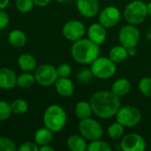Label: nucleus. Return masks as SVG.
I'll use <instances>...</instances> for the list:
<instances>
[{"instance_id": "6ab92c4d", "label": "nucleus", "mask_w": 151, "mask_h": 151, "mask_svg": "<svg viewBox=\"0 0 151 151\" xmlns=\"http://www.w3.org/2000/svg\"><path fill=\"white\" fill-rule=\"evenodd\" d=\"M130 89L131 83L126 78H119L116 80L111 86V91L119 97L127 95L130 92Z\"/></svg>"}, {"instance_id": "f704fd0d", "label": "nucleus", "mask_w": 151, "mask_h": 151, "mask_svg": "<svg viewBox=\"0 0 151 151\" xmlns=\"http://www.w3.org/2000/svg\"><path fill=\"white\" fill-rule=\"evenodd\" d=\"M9 22H10L9 14L4 10H0V30L5 28L8 26Z\"/></svg>"}, {"instance_id": "9d476101", "label": "nucleus", "mask_w": 151, "mask_h": 151, "mask_svg": "<svg viewBox=\"0 0 151 151\" xmlns=\"http://www.w3.org/2000/svg\"><path fill=\"white\" fill-rule=\"evenodd\" d=\"M120 148L124 151H143L147 148V143L142 135L132 133L122 138Z\"/></svg>"}, {"instance_id": "4468645a", "label": "nucleus", "mask_w": 151, "mask_h": 151, "mask_svg": "<svg viewBox=\"0 0 151 151\" xmlns=\"http://www.w3.org/2000/svg\"><path fill=\"white\" fill-rule=\"evenodd\" d=\"M17 85L15 72L7 67L0 68V88L4 90L12 89Z\"/></svg>"}, {"instance_id": "f8f14e48", "label": "nucleus", "mask_w": 151, "mask_h": 151, "mask_svg": "<svg viewBox=\"0 0 151 151\" xmlns=\"http://www.w3.org/2000/svg\"><path fill=\"white\" fill-rule=\"evenodd\" d=\"M121 19V12L116 6H107L102 10L99 15V23L104 27L110 28L116 26Z\"/></svg>"}, {"instance_id": "1a4fd4ad", "label": "nucleus", "mask_w": 151, "mask_h": 151, "mask_svg": "<svg viewBox=\"0 0 151 151\" xmlns=\"http://www.w3.org/2000/svg\"><path fill=\"white\" fill-rule=\"evenodd\" d=\"M141 38L139 29L135 25L128 24L121 27L119 33V41L121 45L127 49L130 47H136Z\"/></svg>"}, {"instance_id": "20e7f679", "label": "nucleus", "mask_w": 151, "mask_h": 151, "mask_svg": "<svg viewBox=\"0 0 151 151\" xmlns=\"http://www.w3.org/2000/svg\"><path fill=\"white\" fill-rule=\"evenodd\" d=\"M147 4L142 0H134L127 4L124 10V17L129 24L140 25L148 16Z\"/></svg>"}, {"instance_id": "ddd939ff", "label": "nucleus", "mask_w": 151, "mask_h": 151, "mask_svg": "<svg viewBox=\"0 0 151 151\" xmlns=\"http://www.w3.org/2000/svg\"><path fill=\"white\" fill-rule=\"evenodd\" d=\"M76 7L83 17L93 18L99 11V2L98 0H77Z\"/></svg>"}, {"instance_id": "e433bc0d", "label": "nucleus", "mask_w": 151, "mask_h": 151, "mask_svg": "<svg viewBox=\"0 0 151 151\" xmlns=\"http://www.w3.org/2000/svg\"><path fill=\"white\" fill-rule=\"evenodd\" d=\"M39 151H54V148L51 147L50 144H45L39 147Z\"/></svg>"}, {"instance_id": "2eb2a0df", "label": "nucleus", "mask_w": 151, "mask_h": 151, "mask_svg": "<svg viewBox=\"0 0 151 151\" xmlns=\"http://www.w3.org/2000/svg\"><path fill=\"white\" fill-rule=\"evenodd\" d=\"M106 36V27L100 23H93L88 28V37L99 45L105 42Z\"/></svg>"}, {"instance_id": "473e14b6", "label": "nucleus", "mask_w": 151, "mask_h": 151, "mask_svg": "<svg viewBox=\"0 0 151 151\" xmlns=\"http://www.w3.org/2000/svg\"><path fill=\"white\" fill-rule=\"evenodd\" d=\"M57 72H58V77L68 78L71 75V73L73 72V69H72V66L69 64L63 63V64H60L57 67Z\"/></svg>"}, {"instance_id": "72a5a7b5", "label": "nucleus", "mask_w": 151, "mask_h": 151, "mask_svg": "<svg viewBox=\"0 0 151 151\" xmlns=\"http://www.w3.org/2000/svg\"><path fill=\"white\" fill-rule=\"evenodd\" d=\"M19 151H39V146L35 142H25L19 148H17Z\"/></svg>"}, {"instance_id": "39448f33", "label": "nucleus", "mask_w": 151, "mask_h": 151, "mask_svg": "<svg viewBox=\"0 0 151 151\" xmlns=\"http://www.w3.org/2000/svg\"><path fill=\"white\" fill-rule=\"evenodd\" d=\"M90 69L95 77L102 80L112 77L117 72L116 63H114L109 57H98L91 63Z\"/></svg>"}, {"instance_id": "dca6fc26", "label": "nucleus", "mask_w": 151, "mask_h": 151, "mask_svg": "<svg viewBox=\"0 0 151 151\" xmlns=\"http://www.w3.org/2000/svg\"><path fill=\"white\" fill-rule=\"evenodd\" d=\"M54 86L57 93L63 97H69L74 92V84L69 78L58 77Z\"/></svg>"}, {"instance_id": "cd10ccee", "label": "nucleus", "mask_w": 151, "mask_h": 151, "mask_svg": "<svg viewBox=\"0 0 151 151\" xmlns=\"http://www.w3.org/2000/svg\"><path fill=\"white\" fill-rule=\"evenodd\" d=\"M140 92L146 97H151V78L144 77L142 78L138 84Z\"/></svg>"}, {"instance_id": "6e6552de", "label": "nucleus", "mask_w": 151, "mask_h": 151, "mask_svg": "<svg viewBox=\"0 0 151 151\" xmlns=\"http://www.w3.org/2000/svg\"><path fill=\"white\" fill-rule=\"evenodd\" d=\"M35 82L42 87H50L55 84L58 79L57 68L50 64L39 65L35 70Z\"/></svg>"}, {"instance_id": "c756f323", "label": "nucleus", "mask_w": 151, "mask_h": 151, "mask_svg": "<svg viewBox=\"0 0 151 151\" xmlns=\"http://www.w3.org/2000/svg\"><path fill=\"white\" fill-rule=\"evenodd\" d=\"M12 114L11 104L6 101L0 100V122L8 119Z\"/></svg>"}, {"instance_id": "f03ea898", "label": "nucleus", "mask_w": 151, "mask_h": 151, "mask_svg": "<svg viewBox=\"0 0 151 151\" xmlns=\"http://www.w3.org/2000/svg\"><path fill=\"white\" fill-rule=\"evenodd\" d=\"M71 55L79 64L88 65L95 61L100 55V45L89 38H81L71 47Z\"/></svg>"}, {"instance_id": "9b49d317", "label": "nucleus", "mask_w": 151, "mask_h": 151, "mask_svg": "<svg viewBox=\"0 0 151 151\" xmlns=\"http://www.w3.org/2000/svg\"><path fill=\"white\" fill-rule=\"evenodd\" d=\"M63 35L69 41L75 42L83 37L86 32L84 24L76 19L67 21L63 27Z\"/></svg>"}, {"instance_id": "393cba45", "label": "nucleus", "mask_w": 151, "mask_h": 151, "mask_svg": "<svg viewBox=\"0 0 151 151\" xmlns=\"http://www.w3.org/2000/svg\"><path fill=\"white\" fill-rule=\"evenodd\" d=\"M11 108L13 114L21 115L27 111L28 110V104L25 99L17 98L11 103Z\"/></svg>"}, {"instance_id": "c85d7f7f", "label": "nucleus", "mask_w": 151, "mask_h": 151, "mask_svg": "<svg viewBox=\"0 0 151 151\" xmlns=\"http://www.w3.org/2000/svg\"><path fill=\"white\" fill-rule=\"evenodd\" d=\"M15 5L19 12L22 13H27L33 9L35 3L33 0H16Z\"/></svg>"}, {"instance_id": "2f4dec72", "label": "nucleus", "mask_w": 151, "mask_h": 151, "mask_svg": "<svg viewBox=\"0 0 151 151\" xmlns=\"http://www.w3.org/2000/svg\"><path fill=\"white\" fill-rule=\"evenodd\" d=\"M94 77L91 69L84 68L77 73V80L81 83H89Z\"/></svg>"}, {"instance_id": "aec40b11", "label": "nucleus", "mask_w": 151, "mask_h": 151, "mask_svg": "<svg viewBox=\"0 0 151 151\" xmlns=\"http://www.w3.org/2000/svg\"><path fill=\"white\" fill-rule=\"evenodd\" d=\"M35 142L38 144V146H42L45 144H50L53 139V132L47 128L46 127H41L36 130L34 135Z\"/></svg>"}, {"instance_id": "423d86ee", "label": "nucleus", "mask_w": 151, "mask_h": 151, "mask_svg": "<svg viewBox=\"0 0 151 151\" xmlns=\"http://www.w3.org/2000/svg\"><path fill=\"white\" fill-rule=\"evenodd\" d=\"M116 119L125 127H134L142 120V113L140 110L134 106L124 105L120 106L116 114Z\"/></svg>"}, {"instance_id": "4c0bfd02", "label": "nucleus", "mask_w": 151, "mask_h": 151, "mask_svg": "<svg viewBox=\"0 0 151 151\" xmlns=\"http://www.w3.org/2000/svg\"><path fill=\"white\" fill-rule=\"evenodd\" d=\"M127 51L130 57H134L136 55V47H130L127 49Z\"/></svg>"}, {"instance_id": "5701e85b", "label": "nucleus", "mask_w": 151, "mask_h": 151, "mask_svg": "<svg viewBox=\"0 0 151 151\" xmlns=\"http://www.w3.org/2000/svg\"><path fill=\"white\" fill-rule=\"evenodd\" d=\"M74 111H75V115L76 117L80 119H86L91 117L93 111L90 105L89 102H86V101H81L78 102L75 105L74 108Z\"/></svg>"}, {"instance_id": "58836bf2", "label": "nucleus", "mask_w": 151, "mask_h": 151, "mask_svg": "<svg viewBox=\"0 0 151 151\" xmlns=\"http://www.w3.org/2000/svg\"><path fill=\"white\" fill-rule=\"evenodd\" d=\"M10 0H0V10H4L9 4Z\"/></svg>"}, {"instance_id": "7ed1b4c3", "label": "nucleus", "mask_w": 151, "mask_h": 151, "mask_svg": "<svg viewBox=\"0 0 151 151\" xmlns=\"http://www.w3.org/2000/svg\"><path fill=\"white\" fill-rule=\"evenodd\" d=\"M42 120L44 127L51 130L53 133H58L65 127L67 115L63 107L58 104H52L45 110Z\"/></svg>"}, {"instance_id": "bb28decb", "label": "nucleus", "mask_w": 151, "mask_h": 151, "mask_svg": "<svg viewBox=\"0 0 151 151\" xmlns=\"http://www.w3.org/2000/svg\"><path fill=\"white\" fill-rule=\"evenodd\" d=\"M124 131H125V127L120 123H119L118 121L111 124L107 129V133L112 140H119L123 136Z\"/></svg>"}, {"instance_id": "a878e982", "label": "nucleus", "mask_w": 151, "mask_h": 151, "mask_svg": "<svg viewBox=\"0 0 151 151\" xmlns=\"http://www.w3.org/2000/svg\"><path fill=\"white\" fill-rule=\"evenodd\" d=\"M87 150L88 151H111L112 148L111 145L105 142L100 139H96L94 141H90V143H88L87 147Z\"/></svg>"}, {"instance_id": "f3484780", "label": "nucleus", "mask_w": 151, "mask_h": 151, "mask_svg": "<svg viewBox=\"0 0 151 151\" xmlns=\"http://www.w3.org/2000/svg\"><path fill=\"white\" fill-rule=\"evenodd\" d=\"M19 67L23 72H32L36 68V59L35 58L28 53H24L19 56L17 60Z\"/></svg>"}, {"instance_id": "0eeeda50", "label": "nucleus", "mask_w": 151, "mask_h": 151, "mask_svg": "<svg viewBox=\"0 0 151 151\" xmlns=\"http://www.w3.org/2000/svg\"><path fill=\"white\" fill-rule=\"evenodd\" d=\"M78 130L80 134L88 141L100 139L104 134L102 125L91 118L81 120L78 126Z\"/></svg>"}, {"instance_id": "4be33fe9", "label": "nucleus", "mask_w": 151, "mask_h": 151, "mask_svg": "<svg viewBox=\"0 0 151 151\" xmlns=\"http://www.w3.org/2000/svg\"><path fill=\"white\" fill-rule=\"evenodd\" d=\"M128 51L123 45H116L112 47L109 52V58L116 64L125 61L128 58Z\"/></svg>"}, {"instance_id": "a19ab883", "label": "nucleus", "mask_w": 151, "mask_h": 151, "mask_svg": "<svg viewBox=\"0 0 151 151\" xmlns=\"http://www.w3.org/2000/svg\"><path fill=\"white\" fill-rule=\"evenodd\" d=\"M56 1L59 4H65V3H67L69 0H56Z\"/></svg>"}, {"instance_id": "c9c22d12", "label": "nucleus", "mask_w": 151, "mask_h": 151, "mask_svg": "<svg viewBox=\"0 0 151 151\" xmlns=\"http://www.w3.org/2000/svg\"><path fill=\"white\" fill-rule=\"evenodd\" d=\"M33 1L35 3V5H37L39 7H43L48 5L51 0H33Z\"/></svg>"}, {"instance_id": "ea45409f", "label": "nucleus", "mask_w": 151, "mask_h": 151, "mask_svg": "<svg viewBox=\"0 0 151 151\" xmlns=\"http://www.w3.org/2000/svg\"><path fill=\"white\" fill-rule=\"evenodd\" d=\"M147 9H148V14L151 16V1L147 4Z\"/></svg>"}, {"instance_id": "7c9ffc66", "label": "nucleus", "mask_w": 151, "mask_h": 151, "mask_svg": "<svg viewBox=\"0 0 151 151\" xmlns=\"http://www.w3.org/2000/svg\"><path fill=\"white\" fill-rule=\"evenodd\" d=\"M15 150H17V147L12 140L4 136L0 137V151Z\"/></svg>"}, {"instance_id": "a211bd4d", "label": "nucleus", "mask_w": 151, "mask_h": 151, "mask_svg": "<svg viewBox=\"0 0 151 151\" xmlns=\"http://www.w3.org/2000/svg\"><path fill=\"white\" fill-rule=\"evenodd\" d=\"M66 145L68 149L72 151H85L87 150V142L84 137L81 134H72L67 138Z\"/></svg>"}, {"instance_id": "412c9836", "label": "nucleus", "mask_w": 151, "mask_h": 151, "mask_svg": "<svg viewBox=\"0 0 151 151\" xmlns=\"http://www.w3.org/2000/svg\"><path fill=\"white\" fill-rule=\"evenodd\" d=\"M8 42L12 47H23L27 43V35L20 29H13L8 35Z\"/></svg>"}, {"instance_id": "b1692460", "label": "nucleus", "mask_w": 151, "mask_h": 151, "mask_svg": "<svg viewBox=\"0 0 151 151\" xmlns=\"http://www.w3.org/2000/svg\"><path fill=\"white\" fill-rule=\"evenodd\" d=\"M35 82V74L30 73V72H24L19 76H17V85L21 88H29Z\"/></svg>"}, {"instance_id": "f257e3e1", "label": "nucleus", "mask_w": 151, "mask_h": 151, "mask_svg": "<svg viewBox=\"0 0 151 151\" xmlns=\"http://www.w3.org/2000/svg\"><path fill=\"white\" fill-rule=\"evenodd\" d=\"M93 113L103 119L116 116L121 106L120 97L112 91L102 90L92 95L89 100Z\"/></svg>"}]
</instances>
